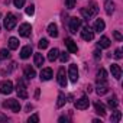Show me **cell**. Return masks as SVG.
Here are the masks:
<instances>
[{
  "mask_svg": "<svg viewBox=\"0 0 123 123\" xmlns=\"http://www.w3.org/2000/svg\"><path fill=\"white\" fill-rule=\"evenodd\" d=\"M64 43H65V46H67V49L71 52V54H77V51H78V48H77V45H75V42L71 39V38H65V41H64Z\"/></svg>",
  "mask_w": 123,
  "mask_h": 123,
  "instance_id": "cell-11",
  "label": "cell"
},
{
  "mask_svg": "<svg viewBox=\"0 0 123 123\" xmlns=\"http://www.w3.org/2000/svg\"><path fill=\"white\" fill-rule=\"evenodd\" d=\"M93 56H94L96 61H100V58H101V52H100L98 49H96V51L93 52Z\"/></svg>",
  "mask_w": 123,
  "mask_h": 123,
  "instance_id": "cell-36",
  "label": "cell"
},
{
  "mask_svg": "<svg viewBox=\"0 0 123 123\" xmlns=\"http://www.w3.org/2000/svg\"><path fill=\"white\" fill-rule=\"evenodd\" d=\"M16 23H18L16 16H15L13 13H7L6 18H5V28H6L7 31H12V29L16 26Z\"/></svg>",
  "mask_w": 123,
  "mask_h": 123,
  "instance_id": "cell-2",
  "label": "cell"
},
{
  "mask_svg": "<svg viewBox=\"0 0 123 123\" xmlns=\"http://www.w3.org/2000/svg\"><path fill=\"white\" fill-rule=\"evenodd\" d=\"M48 33H49V36L56 38L58 36V26L55 23H49L48 25Z\"/></svg>",
  "mask_w": 123,
  "mask_h": 123,
  "instance_id": "cell-19",
  "label": "cell"
},
{
  "mask_svg": "<svg viewBox=\"0 0 123 123\" xmlns=\"http://www.w3.org/2000/svg\"><path fill=\"white\" fill-rule=\"evenodd\" d=\"M28 122H29V123H31V122H39V116L35 113V114H32V116L28 119Z\"/></svg>",
  "mask_w": 123,
  "mask_h": 123,
  "instance_id": "cell-37",
  "label": "cell"
},
{
  "mask_svg": "<svg viewBox=\"0 0 123 123\" xmlns=\"http://www.w3.org/2000/svg\"><path fill=\"white\" fill-rule=\"evenodd\" d=\"M110 71H111V77H114L116 80H120V77H122V68H120V65L111 64L110 65Z\"/></svg>",
  "mask_w": 123,
  "mask_h": 123,
  "instance_id": "cell-12",
  "label": "cell"
},
{
  "mask_svg": "<svg viewBox=\"0 0 123 123\" xmlns=\"http://www.w3.org/2000/svg\"><path fill=\"white\" fill-rule=\"evenodd\" d=\"M104 9H106V13L107 15H113V12H114V3L111 2V0H106Z\"/></svg>",
  "mask_w": 123,
  "mask_h": 123,
  "instance_id": "cell-21",
  "label": "cell"
},
{
  "mask_svg": "<svg viewBox=\"0 0 123 123\" xmlns=\"http://www.w3.org/2000/svg\"><path fill=\"white\" fill-rule=\"evenodd\" d=\"M0 16H2V13H0Z\"/></svg>",
  "mask_w": 123,
  "mask_h": 123,
  "instance_id": "cell-42",
  "label": "cell"
},
{
  "mask_svg": "<svg viewBox=\"0 0 123 123\" xmlns=\"http://www.w3.org/2000/svg\"><path fill=\"white\" fill-rule=\"evenodd\" d=\"M3 106H5L6 109H10V110L15 111V113H19V111H20V103H19V100H16V98L6 100V101L3 103Z\"/></svg>",
  "mask_w": 123,
  "mask_h": 123,
  "instance_id": "cell-1",
  "label": "cell"
},
{
  "mask_svg": "<svg viewBox=\"0 0 123 123\" xmlns=\"http://www.w3.org/2000/svg\"><path fill=\"white\" fill-rule=\"evenodd\" d=\"M86 9L91 13V16H94V15L98 12V9H97V5H96V3H90V6H87Z\"/></svg>",
  "mask_w": 123,
  "mask_h": 123,
  "instance_id": "cell-29",
  "label": "cell"
},
{
  "mask_svg": "<svg viewBox=\"0 0 123 123\" xmlns=\"http://www.w3.org/2000/svg\"><path fill=\"white\" fill-rule=\"evenodd\" d=\"M35 13V6L33 5H31V6H28L26 7V15H29V16H32Z\"/></svg>",
  "mask_w": 123,
  "mask_h": 123,
  "instance_id": "cell-35",
  "label": "cell"
},
{
  "mask_svg": "<svg viewBox=\"0 0 123 123\" xmlns=\"http://www.w3.org/2000/svg\"><path fill=\"white\" fill-rule=\"evenodd\" d=\"M104 28H106L104 20H103V19H97V20H96V23H94V31L100 33V32H103V31H104Z\"/></svg>",
  "mask_w": 123,
  "mask_h": 123,
  "instance_id": "cell-18",
  "label": "cell"
},
{
  "mask_svg": "<svg viewBox=\"0 0 123 123\" xmlns=\"http://www.w3.org/2000/svg\"><path fill=\"white\" fill-rule=\"evenodd\" d=\"M31 54H32V46H31V45H26V46H23L22 51H20V58H22V59H28V58L31 56Z\"/></svg>",
  "mask_w": 123,
  "mask_h": 123,
  "instance_id": "cell-15",
  "label": "cell"
},
{
  "mask_svg": "<svg viewBox=\"0 0 123 123\" xmlns=\"http://www.w3.org/2000/svg\"><path fill=\"white\" fill-rule=\"evenodd\" d=\"M58 84L61 86V87H67V74H65V70L64 68H59V71H58Z\"/></svg>",
  "mask_w": 123,
  "mask_h": 123,
  "instance_id": "cell-10",
  "label": "cell"
},
{
  "mask_svg": "<svg viewBox=\"0 0 123 123\" xmlns=\"http://www.w3.org/2000/svg\"><path fill=\"white\" fill-rule=\"evenodd\" d=\"M58 55H59V51H58L56 48H52V49L49 51V54H48V59L51 61V62H54V61L58 58Z\"/></svg>",
  "mask_w": 123,
  "mask_h": 123,
  "instance_id": "cell-22",
  "label": "cell"
},
{
  "mask_svg": "<svg viewBox=\"0 0 123 123\" xmlns=\"http://www.w3.org/2000/svg\"><path fill=\"white\" fill-rule=\"evenodd\" d=\"M67 120H68V119L64 117V116H62V117H59V122H67Z\"/></svg>",
  "mask_w": 123,
  "mask_h": 123,
  "instance_id": "cell-41",
  "label": "cell"
},
{
  "mask_svg": "<svg viewBox=\"0 0 123 123\" xmlns=\"http://www.w3.org/2000/svg\"><path fill=\"white\" fill-rule=\"evenodd\" d=\"M35 75H36V73H35L33 68H31V67H26V68H25V77H26L28 80H32Z\"/></svg>",
  "mask_w": 123,
  "mask_h": 123,
  "instance_id": "cell-24",
  "label": "cell"
},
{
  "mask_svg": "<svg viewBox=\"0 0 123 123\" xmlns=\"http://www.w3.org/2000/svg\"><path fill=\"white\" fill-rule=\"evenodd\" d=\"M13 5H15V7L20 9V7L25 6V0H13Z\"/></svg>",
  "mask_w": 123,
  "mask_h": 123,
  "instance_id": "cell-32",
  "label": "cell"
},
{
  "mask_svg": "<svg viewBox=\"0 0 123 123\" xmlns=\"http://www.w3.org/2000/svg\"><path fill=\"white\" fill-rule=\"evenodd\" d=\"M107 104H109L110 109H116V107L119 106V100H117V97H116V96H111V97L107 100Z\"/></svg>",
  "mask_w": 123,
  "mask_h": 123,
  "instance_id": "cell-23",
  "label": "cell"
},
{
  "mask_svg": "<svg viewBox=\"0 0 123 123\" xmlns=\"http://www.w3.org/2000/svg\"><path fill=\"white\" fill-rule=\"evenodd\" d=\"M65 7L74 9V7H75V0H65Z\"/></svg>",
  "mask_w": 123,
  "mask_h": 123,
  "instance_id": "cell-33",
  "label": "cell"
},
{
  "mask_svg": "<svg viewBox=\"0 0 123 123\" xmlns=\"http://www.w3.org/2000/svg\"><path fill=\"white\" fill-rule=\"evenodd\" d=\"M97 94L98 96H103V94H106L107 91H109V87H107V83L106 81H97Z\"/></svg>",
  "mask_w": 123,
  "mask_h": 123,
  "instance_id": "cell-13",
  "label": "cell"
},
{
  "mask_svg": "<svg viewBox=\"0 0 123 123\" xmlns=\"http://www.w3.org/2000/svg\"><path fill=\"white\" fill-rule=\"evenodd\" d=\"M65 101H67V100H65V96H64L62 93H59V94H58V101H56V107H58V109H59V107H62V106L65 104Z\"/></svg>",
  "mask_w": 123,
  "mask_h": 123,
  "instance_id": "cell-28",
  "label": "cell"
},
{
  "mask_svg": "<svg viewBox=\"0 0 123 123\" xmlns=\"http://www.w3.org/2000/svg\"><path fill=\"white\" fill-rule=\"evenodd\" d=\"M81 38L84 39V41H93L94 39V31L90 28V26H84L83 28V31H81Z\"/></svg>",
  "mask_w": 123,
  "mask_h": 123,
  "instance_id": "cell-6",
  "label": "cell"
},
{
  "mask_svg": "<svg viewBox=\"0 0 123 123\" xmlns=\"http://www.w3.org/2000/svg\"><path fill=\"white\" fill-rule=\"evenodd\" d=\"M81 28V19L78 18H71L70 19V32L71 33H77V31Z\"/></svg>",
  "mask_w": 123,
  "mask_h": 123,
  "instance_id": "cell-7",
  "label": "cell"
},
{
  "mask_svg": "<svg viewBox=\"0 0 123 123\" xmlns=\"http://www.w3.org/2000/svg\"><path fill=\"white\" fill-rule=\"evenodd\" d=\"M51 78H52V70L51 68H43L41 71V80L42 81H48Z\"/></svg>",
  "mask_w": 123,
  "mask_h": 123,
  "instance_id": "cell-16",
  "label": "cell"
},
{
  "mask_svg": "<svg viewBox=\"0 0 123 123\" xmlns=\"http://www.w3.org/2000/svg\"><path fill=\"white\" fill-rule=\"evenodd\" d=\"M97 46L98 48H109L110 46V39L107 36H101L98 39V42H97Z\"/></svg>",
  "mask_w": 123,
  "mask_h": 123,
  "instance_id": "cell-20",
  "label": "cell"
},
{
  "mask_svg": "<svg viewBox=\"0 0 123 123\" xmlns=\"http://www.w3.org/2000/svg\"><path fill=\"white\" fill-rule=\"evenodd\" d=\"M13 91V83L10 80H5L0 83V93L2 94H10Z\"/></svg>",
  "mask_w": 123,
  "mask_h": 123,
  "instance_id": "cell-3",
  "label": "cell"
},
{
  "mask_svg": "<svg viewBox=\"0 0 123 123\" xmlns=\"http://www.w3.org/2000/svg\"><path fill=\"white\" fill-rule=\"evenodd\" d=\"M16 91H18V96L19 98H28V90H26V86L23 83V80H19L18 81V87H16Z\"/></svg>",
  "mask_w": 123,
  "mask_h": 123,
  "instance_id": "cell-4",
  "label": "cell"
},
{
  "mask_svg": "<svg viewBox=\"0 0 123 123\" xmlns=\"http://www.w3.org/2000/svg\"><path fill=\"white\" fill-rule=\"evenodd\" d=\"M19 35L20 36H23V38H28V36H31V32H32V26L29 25V23H22L20 26H19Z\"/></svg>",
  "mask_w": 123,
  "mask_h": 123,
  "instance_id": "cell-8",
  "label": "cell"
},
{
  "mask_svg": "<svg viewBox=\"0 0 123 123\" xmlns=\"http://www.w3.org/2000/svg\"><path fill=\"white\" fill-rule=\"evenodd\" d=\"M33 62H35V67H42V65H43L45 58H43V55H42L41 52H36V54L33 55Z\"/></svg>",
  "mask_w": 123,
  "mask_h": 123,
  "instance_id": "cell-14",
  "label": "cell"
},
{
  "mask_svg": "<svg viewBox=\"0 0 123 123\" xmlns=\"http://www.w3.org/2000/svg\"><path fill=\"white\" fill-rule=\"evenodd\" d=\"M74 106H75V109H78V110H86V109H88V106H90V100H88V97L83 96L81 98H78V100L74 103Z\"/></svg>",
  "mask_w": 123,
  "mask_h": 123,
  "instance_id": "cell-5",
  "label": "cell"
},
{
  "mask_svg": "<svg viewBox=\"0 0 123 123\" xmlns=\"http://www.w3.org/2000/svg\"><path fill=\"white\" fill-rule=\"evenodd\" d=\"M48 45H49V42H48V39H45V38H42V39L39 41V43H38V46H39L41 49H45V48H48Z\"/></svg>",
  "mask_w": 123,
  "mask_h": 123,
  "instance_id": "cell-30",
  "label": "cell"
},
{
  "mask_svg": "<svg viewBox=\"0 0 123 123\" xmlns=\"http://www.w3.org/2000/svg\"><path fill=\"white\" fill-rule=\"evenodd\" d=\"M0 56H2V58H10V52L3 48L2 51H0Z\"/></svg>",
  "mask_w": 123,
  "mask_h": 123,
  "instance_id": "cell-34",
  "label": "cell"
},
{
  "mask_svg": "<svg viewBox=\"0 0 123 123\" xmlns=\"http://www.w3.org/2000/svg\"><path fill=\"white\" fill-rule=\"evenodd\" d=\"M59 59H61V62H67V61L70 59V55L67 54V52H59Z\"/></svg>",
  "mask_w": 123,
  "mask_h": 123,
  "instance_id": "cell-31",
  "label": "cell"
},
{
  "mask_svg": "<svg viewBox=\"0 0 123 123\" xmlns=\"http://www.w3.org/2000/svg\"><path fill=\"white\" fill-rule=\"evenodd\" d=\"M0 120H3V122H6V120H7V117H6L5 114H2V113H0Z\"/></svg>",
  "mask_w": 123,
  "mask_h": 123,
  "instance_id": "cell-40",
  "label": "cell"
},
{
  "mask_svg": "<svg viewBox=\"0 0 123 123\" xmlns=\"http://www.w3.org/2000/svg\"><path fill=\"white\" fill-rule=\"evenodd\" d=\"M114 56H116L117 59H120V58H122V49H119V48H117V49L114 51Z\"/></svg>",
  "mask_w": 123,
  "mask_h": 123,
  "instance_id": "cell-39",
  "label": "cell"
},
{
  "mask_svg": "<svg viewBox=\"0 0 123 123\" xmlns=\"http://www.w3.org/2000/svg\"><path fill=\"white\" fill-rule=\"evenodd\" d=\"M9 48L13 49V51L19 48V41H18V38H10V39H9Z\"/></svg>",
  "mask_w": 123,
  "mask_h": 123,
  "instance_id": "cell-27",
  "label": "cell"
},
{
  "mask_svg": "<svg viewBox=\"0 0 123 123\" xmlns=\"http://www.w3.org/2000/svg\"><path fill=\"white\" fill-rule=\"evenodd\" d=\"M113 36H114V39H116V41H119V42H120V41L123 39V38H122V35H120V32H117V31H114Z\"/></svg>",
  "mask_w": 123,
  "mask_h": 123,
  "instance_id": "cell-38",
  "label": "cell"
},
{
  "mask_svg": "<svg viewBox=\"0 0 123 123\" xmlns=\"http://www.w3.org/2000/svg\"><path fill=\"white\" fill-rule=\"evenodd\" d=\"M107 81V73H106V70L104 68H100L98 70V73H97V81Z\"/></svg>",
  "mask_w": 123,
  "mask_h": 123,
  "instance_id": "cell-25",
  "label": "cell"
},
{
  "mask_svg": "<svg viewBox=\"0 0 123 123\" xmlns=\"http://www.w3.org/2000/svg\"><path fill=\"white\" fill-rule=\"evenodd\" d=\"M120 119H122V111H119V110H114V111L111 113V116H110V120H111L113 123L120 122Z\"/></svg>",
  "mask_w": 123,
  "mask_h": 123,
  "instance_id": "cell-26",
  "label": "cell"
},
{
  "mask_svg": "<svg viewBox=\"0 0 123 123\" xmlns=\"http://www.w3.org/2000/svg\"><path fill=\"white\" fill-rule=\"evenodd\" d=\"M68 77L73 83H77L78 81V68L75 64H71L70 68H68Z\"/></svg>",
  "mask_w": 123,
  "mask_h": 123,
  "instance_id": "cell-9",
  "label": "cell"
},
{
  "mask_svg": "<svg viewBox=\"0 0 123 123\" xmlns=\"http://www.w3.org/2000/svg\"><path fill=\"white\" fill-rule=\"evenodd\" d=\"M94 109H96V113H97V114H100L101 117H103V116H106V109H104V104H101L100 101H96V103H94Z\"/></svg>",
  "mask_w": 123,
  "mask_h": 123,
  "instance_id": "cell-17",
  "label": "cell"
}]
</instances>
